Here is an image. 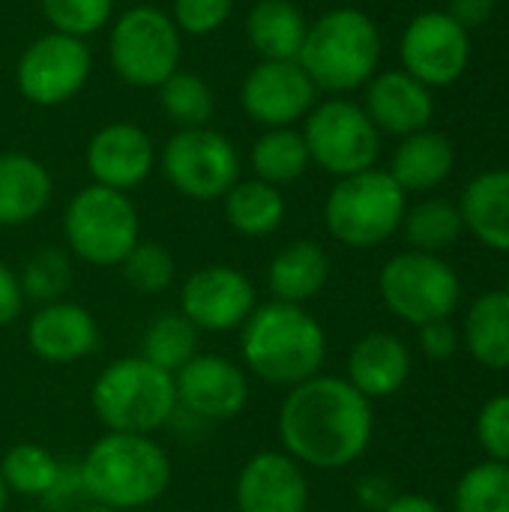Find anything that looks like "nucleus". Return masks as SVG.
I'll return each instance as SVG.
<instances>
[{
  "mask_svg": "<svg viewBox=\"0 0 509 512\" xmlns=\"http://www.w3.org/2000/svg\"><path fill=\"white\" fill-rule=\"evenodd\" d=\"M108 60L120 81L132 87H159L177 72L180 30L168 12L156 6H132L111 24Z\"/></svg>",
  "mask_w": 509,
  "mask_h": 512,
  "instance_id": "9",
  "label": "nucleus"
},
{
  "mask_svg": "<svg viewBox=\"0 0 509 512\" xmlns=\"http://www.w3.org/2000/svg\"><path fill=\"white\" fill-rule=\"evenodd\" d=\"M471 60L468 30L447 12H423L402 33L405 72L426 87H447L462 78Z\"/></svg>",
  "mask_w": 509,
  "mask_h": 512,
  "instance_id": "14",
  "label": "nucleus"
},
{
  "mask_svg": "<svg viewBox=\"0 0 509 512\" xmlns=\"http://www.w3.org/2000/svg\"><path fill=\"white\" fill-rule=\"evenodd\" d=\"M384 512H444L438 501L426 498V495H396L393 504Z\"/></svg>",
  "mask_w": 509,
  "mask_h": 512,
  "instance_id": "45",
  "label": "nucleus"
},
{
  "mask_svg": "<svg viewBox=\"0 0 509 512\" xmlns=\"http://www.w3.org/2000/svg\"><path fill=\"white\" fill-rule=\"evenodd\" d=\"M507 291H509V276H507Z\"/></svg>",
  "mask_w": 509,
  "mask_h": 512,
  "instance_id": "48",
  "label": "nucleus"
},
{
  "mask_svg": "<svg viewBox=\"0 0 509 512\" xmlns=\"http://www.w3.org/2000/svg\"><path fill=\"white\" fill-rule=\"evenodd\" d=\"M156 90H159V105H162L165 117L174 120L180 129H195V126L210 123L216 99H213L210 84L201 75L177 69Z\"/></svg>",
  "mask_w": 509,
  "mask_h": 512,
  "instance_id": "33",
  "label": "nucleus"
},
{
  "mask_svg": "<svg viewBox=\"0 0 509 512\" xmlns=\"http://www.w3.org/2000/svg\"><path fill=\"white\" fill-rule=\"evenodd\" d=\"M330 279V255L315 240L285 243L267 267V291L276 303L306 306Z\"/></svg>",
  "mask_w": 509,
  "mask_h": 512,
  "instance_id": "22",
  "label": "nucleus"
},
{
  "mask_svg": "<svg viewBox=\"0 0 509 512\" xmlns=\"http://www.w3.org/2000/svg\"><path fill=\"white\" fill-rule=\"evenodd\" d=\"M465 228L489 249L509 252V171L477 174L459 201Z\"/></svg>",
  "mask_w": 509,
  "mask_h": 512,
  "instance_id": "24",
  "label": "nucleus"
},
{
  "mask_svg": "<svg viewBox=\"0 0 509 512\" xmlns=\"http://www.w3.org/2000/svg\"><path fill=\"white\" fill-rule=\"evenodd\" d=\"M141 222L126 192L105 186H84L63 213V237L75 258L93 267H120L132 252Z\"/></svg>",
  "mask_w": 509,
  "mask_h": 512,
  "instance_id": "7",
  "label": "nucleus"
},
{
  "mask_svg": "<svg viewBox=\"0 0 509 512\" xmlns=\"http://www.w3.org/2000/svg\"><path fill=\"white\" fill-rule=\"evenodd\" d=\"M225 201L228 225L243 237H267L282 228L285 222V195L279 186H270L258 177L237 180Z\"/></svg>",
  "mask_w": 509,
  "mask_h": 512,
  "instance_id": "28",
  "label": "nucleus"
},
{
  "mask_svg": "<svg viewBox=\"0 0 509 512\" xmlns=\"http://www.w3.org/2000/svg\"><path fill=\"white\" fill-rule=\"evenodd\" d=\"M177 408L204 420L228 423L249 405L246 369L222 354H195L177 375Z\"/></svg>",
  "mask_w": 509,
  "mask_h": 512,
  "instance_id": "16",
  "label": "nucleus"
},
{
  "mask_svg": "<svg viewBox=\"0 0 509 512\" xmlns=\"http://www.w3.org/2000/svg\"><path fill=\"white\" fill-rule=\"evenodd\" d=\"M315 96L318 87L297 60H261L249 69L240 87L243 111L267 129L306 120V114L315 108Z\"/></svg>",
  "mask_w": 509,
  "mask_h": 512,
  "instance_id": "15",
  "label": "nucleus"
},
{
  "mask_svg": "<svg viewBox=\"0 0 509 512\" xmlns=\"http://www.w3.org/2000/svg\"><path fill=\"white\" fill-rule=\"evenodd\" d=\"M402 231L414 252L438 255L459 240V234L465 231V222H462L459 204H453L447 198H429V201H420L417 207L405 210Z\"/></svg>",
  "mask_w": 509,
  "mask_h": 512,
  "instance_id": "32",
  "label": "nucleus"
},
{
  "mask_svg": "<svg viewBox=\"0 0 509 512\" xmlns=\"http://www.w3.org/2000/svg\"><path fill=\"white\" fill-rule=\"evenodd\" d=\"M435 111L432 93L423 81L408 75L405 69H387L372 75L366 87V114L375 129L390 135H414L429 126Z\"/></svg>",
  "mask_w": 509,
  "mask_h": 512,
  "instance_id": "20",
  "label": "nucleus"
},
{
  "mask_svg": "<svg viewBox=\"0 0 509 512\" xmlns=\"http://www.w3.org/2000/svg\"><path fill=\"white\" fill-rule=\"evenodd\" d=\"M477 441L492 462L509 465V393L492 396L477 414Z\"/></svg>",
  "mask_w": 509,
  "mask_h": 512,
  "instance_id": "38",
  "label": "nucleus"
},
{
  "mask_svg": "<svg viewBox=\"0 0 509 512\" xmlns=\"http://www.w3.org/2000/svg\"><path fill=\"white\" fill-rule=\"evenodd\" d=\"M498 0H450V18H456L465 30L480 27L489 21V15L495 12Z\"/></svg>",
  "mask_w": 509,
  "mask_h": 512,
  "instance_id": "44",
  "label": "nucleus"
},
{
  "mask_svg": "<svg viewBox=\"0 0 509 512\" xmlns=\"http://www.w3.org/2000/svg\"><path fill=\"white\" fill-rule=\"evenodd\" d=\"M378 291L384 306L411 327L453 318L462 300V282L456 270L441 255L414 249L393 255L381 267Z\"/></svg>",
  "mask_w": 509,
  "mask_h": 512,
  "instance_id": "8",
  "label": "nucleus"
},
{
  "mask_svg": "<svg viewBox=\"0 0 509 512\" xmlns=\"http://www.w3.org/2000/svg\"><path fill=\"white\" fill-rule=\"evenodd\" d=\"M282 453L303 468L342 471L372 444V402L345 378L315 375L288 390L276 414Z\"/></svg>",
  "mask_w": 509,
  "mask_h": 512,
  "instance_id": "1",
  "label": "nucleus"
},
{
  "mask_svg": "<svg viewBox=\"0 0 509 512\" xmlns=\"http://www.w3.org/2000/svg\"><path fill=\"white\" fill-rule=\"evenodd\" d=\"M75 512H114L111 507H102V504H93V501H87V504H81Z\"/></svg>",
  "mask_w": 509,
  "mask_h": 512,
  "instance_id": "46",
  "label": "nucleus"
},
{
  "mask_svg": "<svg viewBox=\"0 0 509 512\" xmlns=\"http://www.w3.org/2000/svg\"><path fill=\"white\" fill-rule=\"evenodd\" d=\"M381 60V33L363 9H330L309 24L297 63L327 93H348L372 81Z\"/></svg>",
  "mask_w": 509,
  "mask_h": 512,
  "instance_id": "4",
  "label": "nucleus"
},
{
  "mask_svg": "<svg viewBox=\"0 0 509 512\" xmlns=\"http://www.w3.org/2000/svg\"><path fill=\"white\" fill-rule=\"evenodd\" d=\"M303 138L309 159L327 174L351 177L375 168L381 135L369 120L366 108L348 99H327L306 114Z\"/></svg>",
  "mask_w": 509,
  "mask_h": 512,
  "instance_id": "11",
  "label": "nucleus"
},
{
  "mask_svg": "<svg viewBox=\"0 0 509 512\" xmlns=\"http://www.w3.org/2000/svg\"><path fill=\"white\" fill-rule=\"evenodd\" d=\"M243 369L270 387L291 390L321 375L327 360V333L306 306L264 303L240 327Z\"/></svg>",
  "mask_w": 509,
  "mask_h": 512,
  "instance_id": "2",
  "label": "nucleus"
},
{
  "mask_svg": "<svg viewBox=\"0 0 509 512\" xmlns=\"http://www.w3.org/2000/svg\"><path fill=\"white\" fill-rule=\"evenodd\" d=\"M84 162L96 186L129 192L156 168V147L141 126L108 123L90 138Z\"/></svg>",
  "mask_w": 509,
  "mask_h": 512,
  "instance_id": "18",
  "label": "nucleus"
},
{
  "mask_svg": "<svg viewBox=\"0 0 509 512\" xmlns=\"http://www.w3.org/2000/svg\"><path fill=\"white\" fill-rule=\"evenodd\" d=\"M420 333H417V342H420V348H423V354L429 357V360H450V357H456V351H459V345H462V336H459V330L450 324V318L447 321H432V324H423V327H417Z\"/></svg>",
  "mask_w": 509,
  "mask_h": 512,
  "instance_id": "40",
  "label": "nucleus"
},
{
  "mask_svg": "<svg viewBox=\"0 0 509 512\" xmlns=\"http://www.w3.org/2000/svg\"><path fill=\"white\" fill-rule=\"evenodd\" d=\"M165 180L192 201H219L240 180L234 141L210 126L180 129L159 153Z\"/></svg>",
  "mask_w": 509,
  "mask_h": 512,
  "instance_id": "10",
  "label": "nucleus"
},
{
  "mask_svg": "<svg viewBox=\"0 0 509 512\" xmlns=\"http://www.w3.org/2000/svg\"><path fill=\"white\" fill-rule=\"evenodd\" d=\"M258 306L252 279L228 264L195 270L180 288V312L201 333L240 330Z\"/></svg>",
  "mask_w": 509,
  "mask_h": 512,
  "instance_id": "13",
  "label": "nucleus"
},
{
  "mask_svg": "<svg viewBox=\"0 0 509 512\" xmlns=\"http://www.w3.org/2000/svg\"><path fill=\"white\" fill-rule=\"evenodd\" d=\"M60 468H63V462L51 450L24 441V444H15L6 450V456L0 462V477H3V486L9 495L42 501L54 489Z\"/></svg>",
  "mask_w": 509,
  "mask_h": 512,
  "instance_id": "31",
  "label": "nucleus"
},
{
  "mask_svg": "<svg viewBox=\"0 0 509 512\" xmlns=\"http://www.w3.org/2000/svg\"><path fill=\"white\" fill-rule=\"evenodd\" d=\"M24 312V294L18 285V273L0 261V327H9L12 321H18Z\"/></svg>",
  "mask_w": 509,
  "mask_h": 512,
  "instance_id": "43",
  "label": "nucleus"
},
{
  "mask_svg": "<svg viewBox=\"0 0 509 512\" xmlns=\"http://www.w3.org/2000/svg\"><path fill=\"white\" fill-rule=\"evenodd\" d=\"M309 21L291 0H255L246 15V39L261 60H297Z\"/></svg>",
  "mask_w": 509,
  "mask_h": 512,
  "instance_id": "26",
  "label": "nucleus"
},
{
  "mask_svg": "<svg viewBox=\"0 0 509 512\" xmlns=\"http://www.w3.org/2000/svg\"><path fill=\"white\" fill-rule=\"evenodd\" d=\"M96 420L108 432L153 435L177 417L174 375L156 369L141 354L108 363L90 390Z\"/></svg>",
  "mask_w": 509,
  "mask_h": 512,
  "instance_id": "5",
  "label": "nucleus"
},
{
  "mask_svg": "<svg viewBox=\"0 0 509 512\" xmlns=\"http://www.w3.org/2000/svg\"><path fill=\"white\" fill-rule=\"evenodd\" d=\"M405 189L378 168L339 177L324 204V225L333 240L351 249H372L390 240L405 219Z\"/></svg>",
  "mask_w": 509,
  "mask_h": 512,
  "instance_id": "6",
  "label": "nucleus"
},
{
  "mask_svg": "<svg viewBox=\"0 0 509 512\" xmlns=\"http://www.w3.org/2000/svg\"><path fill=\"white\" fill-rule=\"evenodd\" d=\"M75 501H87V495H84V486H81V474H78V465H69V462H63V468H60V477H57L54 489H51V492L42 498V504H45L48 510L66 512L75 507Z\"/></svg>",
  "mask_w": 509,
  "mask_h": 512,
  "instance_id": "41",
  "label": "nucleus"
},
{
  "mask_svg": "<svg viewBox=\"0 0 509 512\" xmlns=\"http://www.w3.org/2000/svg\"><path fill=\"white\" fill-rule=\"evenodd\" d=\"M249 162H252L255 177L270 186H288V183L300 180L306 174V168L312 165L306 138L294 126L267 129L252 144Z\"/></svg>",
  "mask_w": 509,
  "mask_h": 512,
  "instance_id": "29",
  "label": "nucleus"
},
{
  "mask_svg": "<svg viewBox=\"0 0 509 512\" xmlns=\"http://www.w3.org/2000/svg\"><path fill=\"white\" fill-rule=\"evenodd\" d=\"M456 165V150L447 135L420 129L414 135H405L402 144L393 153L390 177L408 192H429L441 186Z\"/></svg>",
  "mask_w": 509,
  "mask_h": 512,
  "instance_id": "25",
  "label": "nucleus"
},
{
  "mask_svg": "<svg viewBox=\"0 0 509 512\" xmlns=\"http://www.w3.org/2000/svg\"><path fill=\"white\" fill-rule=\"evenodd\" d=\"M234 0H174L171 21L180 33L210 36L231 18Z\"/></svg>",
  "mask_w": 509,
  "mask_h": 512,
  "instance_id": "39",
  "label": "nucleus"
},
{
  "mask_svg": "<svg viewBox=\"0 0 509 512\" xmlns=\"http://www.w3.org/2000/svg\"><path fill=\"white\" fill-rule=\"evenodd\" d=\"M6 504H9V492H6L3 477H0V512H6Z\"/></svg>",
  "mask_w": 509,
  "mask_h": 512,
  "instance_id": "47",
  "label": "nucleus"
},
{
  "mask_svg": "<svg viewBox=\"0 0 509 512\" xmlns=\"http://www.w3.org/2000/svg\"><path fill=\"white\" fill-rule=\"evenodd\" d=\"M354 495H357V504H360L363 510L384 512L393 504V498H396L399 492H396V486H393L390 477H384V474H366V477L357 483Z\"/></svg>",
  "mask_w": 509,
  "mask_h": 512,
  "instance_id": "42",
  "label": "nucleus"
},
{
  "mask_svg": "<svg viewBox=\"0 0 509 512\" xmlns=\"http://www.w3.org/2000/svg\"><path fill=\"white\" fill-rule=\"evenodd\" d=\"M414 360L408 345L393 333H366L348 354V384L369 402L396 396L411 378Z\"/></svg>",
  "mask_w": 509,
  "mask_h": 512,
  "instance_id": "21",
  "label": "nucleus"
},
{
  "mask_svg": "<svg viewBox=\"0 0 509 512\" xmlns=\"http://www.w3.org/2000/svg\"><path fill=\"white\" fill-rule=\"evenodd\" d=\"M456 512H509V465L507 462H480L468 468L453 492Z\"/></svg>",
  "mask_w": 509,
  "mask_h": 512,
  "instance_id": "35",
  "label": "nucleus"
},
{
  "mask_svg": "<svg viewBox=\"0 0 509 512\" xmlns=\"http://www.w3.org/2000/svg\"><path fill=\"white\" fill-rule=\"evenodd\" d=\"M90 69L93 54L84 39L48 30L45 36L33 39L18 57L15 84L27 102L39 108H54L81 93Z\"/></svg>",
  "mask_w": 509,
  "mask_h": 512,
  "instance_id": "12",
  "label": "nucleus"
},
{
  "mask_svg": "<svg viewBox=\"0 0 509 512\" xmlns=\"http://www.w3.org/2000/svg\"><path fill=\"white\" fill-rule=\"evenodd\" d=\"M237 512H306L309 480L300 462L282 450L255 453L237 474Z\"/></svg>",
  "mask_w": 509,
  "mask_h": 512,
  "instance_id": "17",
  "label": "nucleus"
},
{
  "mask_svg": "<svg viewBox=\"0 0 509 512\" xmlns=\"http://www.w3.org/2000/svg\"><path fill=\"white\" fill-rule=\"evenodd\" d=\"M462 345L471 351V357L492 369H509V291H486L480 294L462 327Z\"/></svg>",
  "mask_w": 509,
  "mask_h": 512,
  "instance_id": "27",
  "label": "nucleus"
},
{
  "mask_svg": "<svg viewBox=\"0 0 509 512\" xmlns=\"http://www.w3.org/2000/svg\"><path fill=\"white\" fill-rule=\"evenodd\" d=\"M30 351L54 366H69L93 357L99 351V324L96 318L69 300L39 306L27 321Z\"/></svg>",
  "mask_w": 509,
  "mask_h": 512,
  "instance_id": "19",
  "label": "nucleus"
},
{
  "mask_svg": "<svg viewBox=\"0 0 509 512\" xmlns=\"http://www.w3.org/2000/svg\"><path fill=\"white\" fill-rule=\"evenodd\" d=\"M120 267H123V279L129 282V288L144 294V297L165 294L174 282V273H177L171 252L156 240H138Z\"/></svg>",
  "mask_w": 509,
  "mask_h": 512,
  "instance_id": "36",
  "label": "nucleus"
},
{
  "mask_svg": "<svg viewBox=\"0 0 509 512\" xmlns=\"http://www.w3.org/2000/svg\"><path fill=\"white\" fill-rule=\"evenodd\" d=\"M18 285L24 294V303L48 306L69 294L72 288V261L63 249L45 246L36 249L18 270Z\"/></svg>",
  "mask_w": 509,
  "mask_h": 512,
  "instance_id": "34",
  "label": "nucleus"
},
{
  "mask_svg": "<svg viewBox=\"0 0 509 512\" xmlns=\"http://www.w3.org/2000/svg\"><path fill=\"white\" fill-rule=\"evenodd\" d=\"M87 501L114 512L144 510L171 489V459L153 435L105 432L78 462Z\"/></svg>",
  "mask_w": 509,
  "mask_h": 512,
  "instance_id": "3",
  "label": "nucleus"
},
{
  "mask_svg": "<svg viewBox=\"0 0 509 512\" xmlns=\"http://www.w3.org/2000/svg\"><path fill=\"white\" fill-rule=\"evenodd\" d=\"M195 354H198V330L183 318L180 309L156 315L141 336V357L168 375H177Z\"/></svg>",
  "mask_w": 509,
  "mask_h": 512,
  "instance_id": "30",
  "label": "nucleus"
},
{
  "mask_svg": "<svg viewBox=\"0 0 509 512\" xmlns=\"http://www.w3.org/2000/svg\"><path fill=\"white\" fill-rule=\"evenodd\" d=\"M51 30L66 36H93L99 33L114 12V0H39Z\"/></svg>",
  "mask_w": 509,
  "mask_h": 512,
  "instance_id": "37",
  "label": "nucleus"
},
{
  "mask_svg": "<svg viewBox=\"0 0 509 512\" xmlns=\"http://www.w3.org/2000/svg\"><path fill=\"white\" fill-rule=\"evenodd\" d=\"M54 183L48 168L27 153H0V228H18L45 213Z\"/></svg>",
  "mask_w": 509,
  "mask_h": 512,
  "instance_id": "23",
  "label": "nucleus"
}]
</instances>
